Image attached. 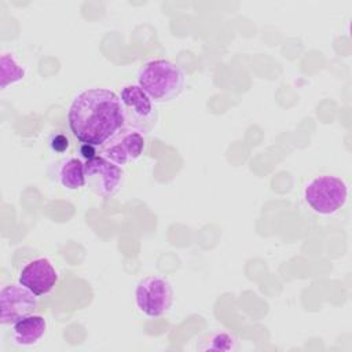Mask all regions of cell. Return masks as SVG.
I'll use <instances>...</instances> for the list:
<instances>
[{
  "label": "cell",
  "mask_w": 352,
  "mask_h": 352,
  "mask_svg": "<svg viewBox=\"0 0 352 352\" xmlns=\"http://www.w3.org/2000/svg\"><path fill=\"white\" fill-rule=\"evenodd\" d=\"M58 179L67 190H78L87 184L84 164L77 158H67L60 162Z\"/></svg>",
  "instance_id": "obj_11"
},
{
  "label": "cell",
  "mask_w": 352,
  "mask_h": 352,
  "mask_svg": "<svg viewBox=\"0 0 352 352\" xmlns=\"http://www.w3.org/2000/svg\"><path fill=\"white\" fill-rule=\"evenodd\" d=\"M138 308L147 316L164 315L172 305L173 289L168 280L160 276L143 278L135 290Z\"/></svg>",
  "instance_id": "obj_5"
},
{
  "label": "cell",
  "mask_w": 352,
  "mask_h": 352,
  "mask_svg": "<svg viewBox=\"0 0 352 352\" xmlns=\"http://www.w3.org/2000/svg\"><path fill=\"white\" fill-rule=\"evenodd\" d=\"M47 330V322L41 315H29L14 324V341L18 345L29 346L36 344Z\"/></svg>",
  "instance_id": "obj_10"
},
{
  "label": "cell",
  "mask_w": 352,
  "mask_h": 352,
  "mask_svg": "<svg viewBox=\"0 0 352 352\" xmlns=\"http://www.w3.org/2000/svg\"><path fill=\"white\" fill-rule=\"evenodd\" d=\"M80 151H81L82 157H85L87 160H91V158L96 157V155H95V154H96V153H95V146H92V144H87V143H82V146H81Z\"/></svg>",
  "instance_id": "obj_15"
},
{
  "label": "cell",
  "mask_w": 352,
  "mask_h": 352,
  "mask_svg": "<svg viewBox=\"0 0 352 352\" xmlns=\"http://www.w3.org/2000/svg\"><path fill=\"white\" fill-rule=\"evenodd\" d=\"M18 280L36 296H44L56 285L58 272L48 258L37 257L21 270Z\"/></svg>",
  "instance_id": "obj_9"
},
{
  "label": "cell",
  "mask_w": 352,
  "mask_h": 352,
  "mask_svg": "<svg viewBox=\"0 0 352 352\" xmlns=\"http://www.w3.org/2000/svg\"><path fill=\"white\" fill-rule=\"evenodd\" d=\"M67 121L81 143L103 146L125 125L121 99L107 88L84 89L73 99Z\"/></svg>",
  "instance_id": "obj_1"
},
{
  "label": "cell",
  "mask_w": 352,
  "mask_h": 352,
  "mask_svg": "<svg viewBox=\"0 0 352 352\" xmlns=\"http://www.w3.org/2000/svg\"><path fill=\"white\" fill-rule=\"evenodd\" d=\"M37 296L21 283H10L0 292V323L15 324L37 309Z\"/></svg>",
  "instance_id": "obj_6"
},
{
  "label": "cell",
  "mask_w": 352,
  "mask_h": 352,
  "mask_svg": "<svg viewBox=\"0 0 352 352\" xmlns=\"http://www.w3.org/2000/svg\"><path fill=\"white\" fill-rule=\"evenodd\" d=\"M236 346V340L234 336L226 331H216L208 336L206 340L202 341L199 349L202 351H232Z\"/></svg>",
  "instance_id": "obj_12"
},
{
  "label": "cell",
  "mask_w": 352,
  "mask_h": 352,
  "mask_svg": "<svg viewBox=\"0 0 352 352\" xmlns=\"http://www.w3.org/2000/svg\"><path fill=\"white\" fill-rule=\"evenodd\" d=\"M25 76V70L16 63V60L12 58L11 60V67H8V62L1 56V88H6L7 84H12L15 81L22 80Z\"/></svg>",
  "instance_id": "obj_13"
},
{
  "label": "cell",
  "mask_w": 352,
  "mask_h": 352,
  "mask_svg": "<svg viewBox=\"0 0 352 352\" xmlns=\"http://www.w3.org/2000/svg\"><path fill=\"white\" fill-rule=\"evenodd\" d=\"M144 147L146 140L140 132L121 128L102 146V157L116 165H126L140 158Z\"/></svg>",
  "instance_id": "obj_8"
},
{
  "label": "cell",
  "mask_w": 352,
  "mask_h": 352,
  "mask_svg": "<svg viewBox=\"0 0 352 352\" xmlns=\"http://www.w3.org/2000/svg\"><path fill=\"white\" fill-rule=\"evenodd\" d=\"M125 125L138 132H150L157 121L153 100L139 85H125L120 94Z\"/></svg>",
  "instance_id": "obj_4"
},
{
  "label": "cell",
  "mask_w": 352,
  "mask_h": 352,
  "mask_svg": "<svg viewBox=\"0 0 352 352\" xmlns=\"http://www.w3.org/2000/svg\"><path fill=\"white\" fill-rule=\"evenodd\" d=\"M84 170L85 182L95 194L103 198H111L118 191L122 179V170L118 165L102 155H96L87 160Z\"/></svg>",
  "instance_id": "obj_7"
},
{
  "label": "cell",
  "mask_w": 352,
  "mask_h": 352,
  "mask_svg": "<svg viewBox=\"0 0 352 352\" xmlns=\"http://www.w3.org/2000/svg\"><path fill=\"white\" fill-rule=\"evenodd\" d=\"M304 199L319 214L338 212L348 199V186L344 179L334 175L316 176L304 188Z\"/></svg>",
  "instance_id": "obj_3"
},
{
  "label": "cell",
  "mask_w": 352,
  "mask_h": 352,
  "mask_svg": "<svg viewBox=\"0 0 352 352\" xmlns=\"http://www.w3.org/2000/svg\"><path fill=\"white\" fill-rule=\"evenodd\" d=\"M138 85L153 102H170L176 99L184 85L186 77L179 66L166 59L146 63L138 74Z\"/></svg>",
  "instance_id": "obj_2"
},
{
  "label": "cell",
  "mask_w": 352,
  "mask_h": 352,
  "mask_svg": "<svg viewBox=\"0 0 352 352\" xmlns=\"http://www.w3.org/2000/svg\"><path fill=\"white\" fill-rule=\"evenodd\" d=\"M50 146L56 153H63L69 148V139L62 133H55L50 139Z\"/></svg>",
  "instance_id": "obj_14"
}]
</instances>
